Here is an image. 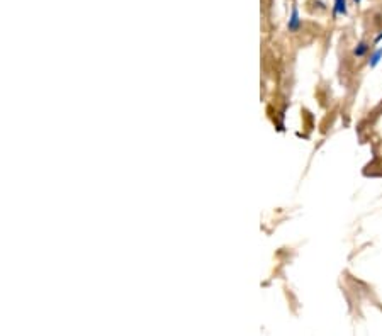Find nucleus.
I'll list each match as a JSON object with an SVG mask.
<instances>
[{
	"mask_svg": "<svg viewBox=\"0 0 382 336\" xmlns=\"http://www.w3.org/2000/svg\"><path fill=\"white\" fill-rule=\"evenodd\" d=\"M355 2H360V0H355Z\"/></svg>",
	"mask_w": 382,
	"mask_h": 336,
	"instance_id": "obj_5",
	"label": "nucleus"
},
{
	"mask_svg": "<svg viewBox=\"0 0 382 336\" xmlns=\"http://www.w3.org/2000/svg\"><path fill=\"white\" fill-rule=\"evenodd\" d=\"M347 12V0H335V14Z\"/></svg>",
	"mask_w": 382,
	"mask_h": 336,
	"instance_id": "obj_4",
	"label": "nucleus"
},
{
	"mask_svg": "<svg viewBox=\"0 0 382 336\" xmlns=\"http://www.w3.org/2000/svg\"><path fill=\"white\" fill-rule=\"evenodd\" d=\"M380 58H382V48H379V50H375L374 53H372V56H370V60H369L370 68H375L377 65H379Z\"/></svg>",
	"mask_w": 382,
	"mask_h": 336,
	"instance_id": "obj_2",
	"label": "nucleus"
},
{
	"mask_svg": "<svg viewBox=\"0 0 382 336\" xmlns=\"http://www.w3.org/2000/svg\"><path fill=\"white\" fill-rule=\"evenodd\" d=\"M299 14H297V9L294 7L292 9V16H291V19H289V31H297L299 29Z\"/></svg>",
	"mask_w": 382,
	"mask_h": 336,
	"instance_id": "obj_1",
	"label": "nucleus"
},
{
	"mask_svg": "<svg viewBox=\"0 0 382 336\" xmlns=\"http://www.w3.org/2000/svg\"><path fill=\"white\" fill-rule=\"evenodd\" d=\"M367 50H369V46H367V43L362 41V43H359V45H357V48L354 50V55H355L357 58H360V56H364V55H365Z\"/></svg>",
	"mask_w": 382,
	"mask_h": 336,
	"instance_id": "obj_3",
	"label": "nucleus"
}]
</instances>
